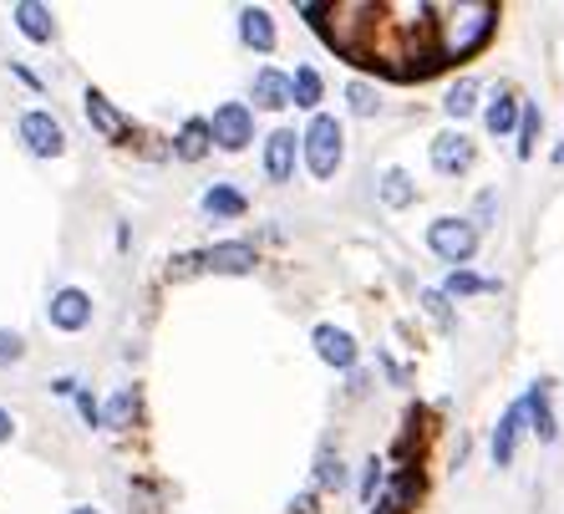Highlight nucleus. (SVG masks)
I'll use <instances>...</instances> for the list:
<instances>
[{"label": "nucleus", "mask_w": 564, "mask_h": 514, "mask_svg": "<svg viewBox=\"0 0 564 514\" xmlns=\"http://www.w3.org/2000/svg\"><path fill=\"white\" fill-rule=\"evenodd\" d=\"M443 107H447V118H468L473 107H478V82H473V77L453 82V87H447V97H443Z\"/></svg>", "instance_id": "nucleus-23"}, {"label": "nucleus", "mask_w": 564, "mask_h": 514, "mask_svg": "<svg viewBox=\"0 0 564 514\" xmlns=\"http://www.w3.org/2000/svg\"><path fill=\"white\" fill-rule=\"evenodd\" d=\"M519 118H524V107H519V93H513V87H499V93H494V103H488V132L509 138V132L519 128Z\"/></svg>", "instance_id": "nucleus-13"}, {"label": "nucleus", "mask_w": 564, "mask_h": 514, "mask_svg": "<svg viewBox=\"0 0 564 514\" xmlns=\"http://www.w3.org/2000/svg\"><path fill=\"white\" fill-rule=\"evenodd\" d=\"M295 103V87H290L285 72H275V66H264L260 77H254V107H264V113H280V107Z\"/></svg>", "instance_id": "nucleus-10"}, {"label": "nucleus", "mask_w": 564, "mask_h": 514, "mask_svg": "<svg viewBox=\"0 0 564 514\" xmlns=\"http://www.w3.org/2000/svg\"><path fill=\"white\" fill-rule=\"evenodd\" d=\"M132 418H138V393L122 387V393H112V403L102 408V422L107 428H132Z\"/></svg>", "instance_id": "nucleus-22"}, {"label": "nucleus", "mask_w": 564, "mask_h": 514, "mask_svg": "<svg viewBox=\"0 0 564 514\" xmlns=\"http://www.w3.org/2000/svg\"><path fill=\"white\" fill-rule=\"evenodd\" d=\"M194 270L245 276V270H254V250L250 245H214V250H204V255H184L178 265H169V276H194Z\"/></svg>", "instance_id": "nucleus-3"}, {"label": "nucleus", "mask_w": 564, "mask_h": 514, "mask_svg": "<svg viewBox=\"0 0 564 514\" xmlns=\"http://www.w3.org/2000/svg\"><path fill=\"white\" fill-rule=\"evenodd\" d=\"M473 138H463V132H437L433 138V169L447 173V179H458V173L473 169Z\"/></svg>", "instance_id": "nucleus-8"}, {"label": "nucleus", "mask_w": 564, "mask_h": 514, "mask_svg": "<svg viewBox=\"0 0 564 514\" xmlns=\"http://www.w3.org/2000/svg\"><path fill=\"white\" fill-rule=\"evenodd\" d=\"M524 413H529V428H534L544 443H554V413H550V383H534L529 387V397H524Z\"/></svg>", "instance_id": "nucleus-14"}, {"label": "nucleus", "mask_w": 564, "mask_h": 514, "mask_svg": "<svg viewBox=\"0 0 564 514\" xmlns=\"http://www.w3.org/2000/svg\"><path fill=\"white\" fill-rule=\"evenodd\" d=\"M15 433V418H11V413H6V408H0V443H6V438H11Z\"/></svg>", "instance_id": "nucleus-34"}, {"label": "nucleus", "mask_w": 564, "mask_h": 514, "mask_svg": "<svg viewBox=\"0 0 564 514\" xmlns=\"http://www.w3.org/2000/svg\"><path fill=\"white\" fill-rule=\"evenodd\" d=\"M478 290H499V280H484L473 270H453L447 276V296H478Z\"/></svg>", "instance_id": "nucleus-26"}, {"label": "nucleus", "mask_w": 564, "mask_h": 514, "mask_svg": "<svg viewBox=\"0 0 564 514\" xmlns=\"http://www.w3.org/2000/svg\"><path fill=\"white\" fill-rule=\"evenodd\" d=\"M412 489L422 494V474H417V469H408V474H402L392 489H387V500L377 504V514H408V510H412V504H408V500H412Z\"/></svg>", "instance_id": "nucleus-21"}, {"label": "nucleus", "mask_w": 564, "mask_h": 514, "mask_svg": "<svg viewBox=\"0 0 564 514\" xmlns=\"http://www.w3.org/2000/svg\"><path fill=\"white\" fill-rule=\"evenodd\" d=\"M377 194H381V204H387V210H402V204H412L417 184H412L402 169H387V173L377 179Z\"/></svg>", "instance_id": "nucleus-20"}, {"label": "nucleus", "mask_w": 564, "mask_h": 514, "mask_svg": "<svg viewBox=\"0 0 564 514\" xmlns=\"http://www.w3.org/2000/svg\"><path fill=\"white\" fill-rule=\"evenodd\" d=\"M346 97H351V113H356V118H371V113H377V93H371L367 82H351V93H346Z\"/></svg>", "instance_id": "nucleus-28"}, {"label": "nucleus", "mask_w": 564, "mask_h": 514, "mask_svg": "<svg viewBox=\"0 0 564 514\" xmlns=\"http://www.w3.org/2000/svg\"><path fill=\"white\" fill-rule=\"evenodd\" d=\"M204 214H214V219H239V214H245V194H239L235 184H214L209 194H204Z\"/></svg>", "instance_id": "nucleus-19"}, {"label": "nucleus", "mask_w": 564, "mask_h": 514, "mask_svg": "<svg viewBox=\"0 0 564 514\" xmlns=\"http://www.w3.org/2000/svg\"><path fill=\"white\" fill-rule=\"evenodd\" d=\"M46 317H52L56 331H82L87 321H93V296L77 286H66L52 296V306H46Z\"/></svg>", "instance_id": "nucleus-7"}, {"label": "nucleus", "mask_w": 564, "mask_h": 514, "mask_svg": "<svg viewBox=\"0 0 564 514\" xmlns=\"http://www.w3.org/2000/svg\"><path fill=\"white\" fill-rule=\"evenodd\" d=\"M209 132L224 153H239V148H250V138H254V113L245 103H224V107H214Z\"/></svg>", "instance_id": "nucleus-5"}, {"label": "nucleus", "mask_w": 564, "mask_h": 514, "mask_svg": "<svg viewBox=\"0 0 564 514\" xmlns=\"http://www.w3.org/2000/svg\"><path fill=\"white\" fill-rule=\"evenodd\" d=\"M315 484H321V489H341V484H346V463L336 459L330 449L315 459Z\"/></svg>", "instance_id": "nucleus-25"}, {"label": "nucleus", "mask_w": 564, "mask_h": 514, "mask_svg": "<svg viewBox=\"0 0 564 514\" xmlns=\"http://www.w3.org/2000/svg\"><path fill=\"white\" fill-rule=\"evenodd\" d=\"M539 143V107H524V118H519V159H529Z\"/></svg>", "instance_id": "nucleus-27"}, {"label": "nucleus", "mask_w": 564, "mask_h": 514, "mask_svg": "<svg viewBox=\"0 0 564 514\" xmlns=\"http://www.w3.org/2000/svg\"><path fill=\"white\" fill-rule=\"evenodd\" d=\"M290 514H315V494H301V500H295V510Z\"/></svg>", "instance_id": "nucleus-35"}, {"label": "nucleus", "mask_w": 564, "mask_h": 514, "mask_svg": "<svg viewBox=\"0 0 564 514\" xmlns=\"http://www.w3.org/2000/svg\"><path fill=\"white\" fill-rule=\"evenodd\" d=\"M494 26H499V6H494V0L437 6V15H433V52H437V62L478 52V46L494 36Z\"/></svg>", "instance_id": "nucleus-1"}, {"label": "nucleus", "mask_w": 564, "mask_h": 514, "mask_svg": "<svg viewBox=\"0 0 564 514\" xmlns=\"http://www.w3.org/2000/svg\"><path fill=\"white\" fill-rule=\"evenodd\" d=\"M422 306H427V317H433L437 326H453V311H447V290H427V296H422Z\"/></svg>", "instance_id": "nucleus-29"}, {"label": "nucleus", "mask_w": 564, "mask_h": 514, "mask_svg": "<svg viewBox=\"0 0 564 514\" xmlns=\"http://www.w3.org/2000/svg\"><path fill=\"white\" fill-rule=\"evenodd\" d=\"M77 408H82V418L87 422H102V408L93 403V393H77Z\"/></svg>", "instance_id": "nucleus-33"}, {"label": "nucleus", "mask_w": 564, "mask_h": 514, "mask_svg": "<svg viewBox=\"0 0 564 514\" xmlns=\"http://www.w3.org/2000/svg\"><path fill=\"white\" fill-rule=\"evenodd\" d=\"M377 484H381V459H371L367 479H361V500H377Z\"/></svg>", "instance_id": "nucleus-32"}, {"label": "nucleus", "mask_w": 564, "mask_h": 514, "mask_svg": "<svg viewBox=\"0 0 564 514\" xmlns=\"http://www.w3.org/2000/svg\"><path fill=\"white\" fill-rule=\"evenodd\" d=\"M87 118L97 122V132H102V138H112V143H118L122 132H128V122L118 118V107L107 103L102 93H87Z\"/></svg>", "instance_id": "nucleus-18"}, {"label": "nucleus", "mask_w": 564, "mask_h": 514, "mask_svg": "<svg viewBox=\"0 0 564 514\" xmlns=\"http://www.w3.org/2000/svg\"><path fill=\"white\" fill-rule=\"evenodd\" d=\"M315 352H321V362H330V367H341V372L356 362L351 331H341V326H315Z\"/></svg>", "instance_id": "nucleus-11"}, {"label": "nucleus", "mask_w": 564, "mask_h": 514, "mask_svg": "<svg viewBox=\"0 0 564 514\" xmlns=\"http://www.w3.org/2000/svg\"><path fill=\"white\" fill-rule=\"evenodd\" d=\"M72 514H97V510H93V504H82V510H72Z\"/></svg>", "instance_id": "nucleus-36"}, {"label": "nucleus", "mask_w": 564, "mask_h": 514, "mask_svg": "<svg viewBox=\"0 0 564 514\" xmlns=\"http://www.w3.org/2000/svg\"><path fill=\"white\" fill-rule=\"evenodd\" d=\"M427 245H433L437 260L463 265L473 250H478V229H473V219L447 214V219H433V225H427Z\"/></svg>", "instance_id": "nucleus-4"}, {"label": "nucleus", "mask_w": 564, "mask_h": 514, "mask_svg": "<svg viewBox=\"0 0 564 514\" xmlns=\"http://www.w3.org/2000/svg\"><path fill=\"white\" fill-rule=\"evenodd\" d=\"M295 132L290 128H275L264 138V173H270V184H290L295 179Z\"/></svg>", "instance_id": "nucleus-9"}, {"label": "nucleus", "mask_w": 564, "mask_h": 514, "mask_svg": "<svg viewBox=\"0 0 564 514\" xmlns=\"http://www.w3.org/2000/svg\"><path fill=\"white\" fill-rule=\"evenodd\" d=\"M21 143L36 153V159H62V148H66V132H62V122L52 118V113H26L21 118Z\"/></svg>", "instance_id": "nucleus-6"}, {"label": "nucleus", "mask_w": 564, "mask_h": 514, "mask_svg": "<svg viewBox=\"0 0 564 514\" xmlns=\"http://www.w3.org/2000/svg\"><path fill=\"white\" fill-rule=\"evenodd\" d=\"M26 356V342L15 336V331H0V367H11V362H21Z\"/></svg>", "instance_id": "nucleus-30"}, {"label": "nucleus", "mask_w": 564, "mask_h": 514, "mask_svg": "<svg viewBox=\"0 0 564 514\" xmlns=\"http://www.w3.org/2000/svg\"><path fill=\"white\" fill-rule=\"evenodd\" d=\"M290 87H295V103H301V107H315V103H321V93H326V82H321V72H315V66H301V72L290 77Z\"/></svg>", "instance_id": "nucleus-24"}, {"label": "nucleus", "mask_w": 564, "mask_h": 514, "mask_svg": "<svg viewBox=\"0 0 564 514\" xmlns=\"http://www.w3.org/2000/svg\"><path fill=\"white\" fill-rule=\"evenodd\" d=\"M209 143H214L209 122H204V118H188L184 128H178V138H173V153H178L184 163H194V159H204V153H209Z\"/></svg>", "instance_id": "nucleus-16"}, {"label": "nucleus", "mask_w": 564, "mask_h": 514, "mask_svg": "<svg viewBox=\"0 0 564 514\" xmlns=\"http://www.w3.org/2000/svg\"><path fill=\"white\" fill-rule=\"evenodd\" d=\"M301 138H305V143H301L305 148V163H311L315 179H330V173L341 169L346 148H341V122H336V118H326V113H321V118H311V128H305Z\"/></svg>", "instance_id": "nucleus-2"}, {"label": "nucleus", "mask_w": 564, "mask_h": 514, "mask_svg": "<svg viewBox=\"0 0 564 514\" xmlns=\"http://www.w3.org/2000/svg\"><path fill=\"white\" fill-rule=\"evenodd\" d=\"M15 26L26 31L31 41H52L56 36L52 11H46V6H36V0H21V6H15Z\"/></svg>", "instance_id": "nucleus-17"}, {"label": "nucleus", "mask_w": 564, "mask_h": 514, "mask_svg": "<svg viewBox=\"0 0 564 514\" xmlns=\"http://www.w3.org/2000/svg\"><path fill=\"white\" fill-rule=\"evenodd\" d=\"M239 36L250 41L254 52H270V46H275V21H270V11L245 6V11H239Z\"/></svg>", "instance_id": "nucleus-15"}, {"label": "nucleus", "mask_w": 564, "mask_h": 514, "mask_svg": "<svg viewBox=\"0 0 564 514\" xmlns=\"http://www.w3.org/2000/svg\"><path fill=\"white\" fill-rule=\"evenodd\" d=\"M494 210H499V194H494V189H484V194H478V219H473V229L494 225Z\"/></svg>", "instance_id": "nucleus-31"}, {"label": "nucleus", "mask_w": 564, "mask_h": 514, "mask_svg": "<svg viewBox=\"0 0 564 514\" xmlns=\"http://www.w3.org/2000/svg\"><path fill=\"white\" fill-rule=\"evenodd\" d=\"M524 403H513L509 413L499 418V428H494V463H513V449H519V433H524Z\"/></svg>", "instance_id": "nucleus-12"}]
</instances>
